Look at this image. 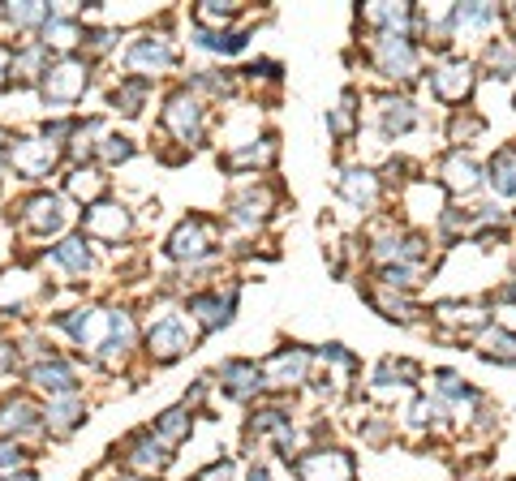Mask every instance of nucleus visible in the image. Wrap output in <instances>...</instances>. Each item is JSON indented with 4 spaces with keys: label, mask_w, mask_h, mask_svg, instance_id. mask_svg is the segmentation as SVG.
Wrapping results in <instances>:
<instances>
[{
    "label": "nucleus",
    "mask_w": 516,
    "mask_h": 481,
    "mask_svg": "<svg viewBox=\"0 0 516 481\" xmlns=\"http://www.w3.org/2000/svg\"><path fill=\"white\" fill-rule=\"evenodd\" d=\"M22 220L31 232H56L69 224V202L61 194H35V198H26Z\"/></svg>",
    "instance_id": "12"
},
{
    "label": "nucleus",
    "mask_w": 516,
    "mask_h": 481,
    "mask_svg": "<svg viewBox=\"0 0 516 481\" xmlns=\"http://www.w3.org/2000/svg\"><path fill=\"white\" fill-rule=\"evenodd\" d=\"M48 43H31V48H22L18 56H13V78L31 82V78H43L48 74Z\"/></svg>",
    "instance_id": "33"
},
{
    "label": "nucleus",
    "mask_w": 516,
    "mask_h": 481,
    "mask_svg": "<svg viewBox=\"0 0 516 481\" xmlns=\"http://www.w3.org/2000/svg\"><path fill=\"white\" fill-rule=\"evenodd\" d=\"M172 65H177V48H172L164 35H142L125 48V69L142 82H147L151 74H164V69H172Z\"/></svg>",
    "instance_id": "4"
},
{
    "label": "nucleus",
    "mask_w": 516,
    "mask_h": 481,
    "mask_svg": "<svg viewBox=\"0 0 516 481\" xmlns=\"http://www.w3.org/2000/svg\"><path fill=\"white\" fill-rule=\"evenodd\" d=\"M491 189L499 198H512L516 194V147H504L491 159Z\"/></svg>",
    "instance_id": "34"
},
{
    "label": "nucleus",
    "mask_w": 516,
    "mask_h": 481,
    "mask_svg": "<svg viewBox=\"0 0 516 481\" xmlns=\"http://www.w3.org/2000/svg\"><path fill=\"white\" fill-rule=\"evenodd\" d=\"M26 383H35L39 391H48V396H74V391H78V378H74V370H69L61 357L35 361V366L26 370Z\"/></svg>",
    "instance_id": "14"
},
{
    "label": "nucleus",
    "mask_w": 516,
    "mask_h": 481,
    "mask_svg": "<svg viewBox=\"0 0 516 481\" xmlns=\"http://www.w3.org/2000/svg\"><path fill=\"white\" fill-rule=\"evenodd\" d=\"M499 22V9L495 5H456L452 9V26L461 35H473V31H486V26Z\"/></svg>",
    "instance_id": "32"
},
{
    "label": "nucleus",
    "mask_w": 516,
    "mask_h": 481,
    "mask_svg": "<svg viewBox=\"0 0 516 481\" xmlns=\"http://www.w3.org/2000/svg\"><path fill=\"white\" fill-rule=\"evenodd\" d=\"M301 481H353V456L340 447H314L293 460Z\"/></svg>",
    "instance_id": "5"
},
{
    "label": "nucleus",
    "mask_w": 516,
    "mask_h": 481,
    "mask_svg": "<svg viewBox=\"0 0 516 481\" xmlns=\"http://www.w3.org/2000/svg\"><path fill=\"white\" fill-rule=\"evenodd\" d=\"M117 481H151V477H138V473H121Z\"/></svg>",
    "instance_id": "53"
},
{
    "label": "nucleus",
    "mask_w": 516,
    "mask_h": 481,
    "mask_svg": "<svg viewBox=\"0 0 516 481\" xmlns=\"http://www.w3.org/2000/svg\"><path fill=\"white\" fill-rule=\"evenodd\" d=\"M375 69L392 82L418 78V48L409 35H375Z\"/></svg>",
    "instance_id": "3"
},
{
    "label": "nucleus",
    "mask_w": 516,
    "mask_h": 481,
    "mask_svg": "<svg viewBox=\"0 0 516 481\" xmlns=\"http://www.w3.org/2000/svg\"><path fill=\"white\" fill-rule=\"evenodd\" d=\"M306 374H310V353L301 344L276 348L263 361V387H297V383H306Z\"/></svg>",
    "instance_id": "10"
},
{
    "label": "nucleus",
    "mask_w": 516,
    "mask_h": 481,
    "mask_svg": "<svg viewBox=\"0 0 516 481\" xmlns=\"http://www.w3.org/2000/svg\"><path fill=\"white\" fill-rule=\"evenodd\" d=\"M267 211H271V189L250 185L233 198V220L237 224H258V220H267Z\"/></svg>",
    "instance_id": "24"
},
{
    "label": "nucleus",
    "mask_w": 516,
    "mask_h": 481,
    "mask_svg": "<svg viewBox=\"0 0 516 481\" xmlns=\"http://www.w3.org/2000/svg\"><path fill=\"white\" fill-rule=\"evenodd\" d=\"M0 481H35V473H5Z\"/></svg>",
    "instance_id": "51"
},
{
    "label": "nucleus",
    "mask_w": 516,
    "mask_h": 481,
    "mask_svg": "<svg viewBox=\"0 0 516 481\" xmlns=\"http://www.w3.org/2000/svg\"><path fill=\"white\" fill-rule=\"evenodd\" d=\"M52 262L65 267L69 275H86L91 271V245H86V237H65L52 245Z\"/></svg>",
    "instance_id": "22"
},
{
    "label": "nucleus",
    "mask_w": 516,
    "mask_h": 481,
    "mask_svg": "<svg viewBox=\"0 0 516 481\" xmlns=\"http://www.w3.org/2000/svg\"><path fill=\"white\" fill-rule=\"evenodd\" d=\"M61 331H69L82 348H104L108 344V314L104 310H74L61 318Z\"/></svg>",
    "instance_id": "16"
},
{
    "label": "nucleus",
    "mask_w": 516,
    "mask_h": 481,
    "mask_svg": "<svg viewBox=\"0 0 516 481\" xmlns=\"http://www.w3.org/2000/svg\"><path fill=\"white\" fill-rule=\"evenodd\" d=\"M495 297H499V301H512V305H516V280H512V284H504V288H499V293H495Z\"/></svg>",
    "instance_id": "49"
},
{
    "label": "nucleus",
    "mask_w": 516,
    "mask_h": 481,
    "mask_svg": "<svg viewBox=\"0 0 516 481\" xmlns=\"http://www.w3.org/2000/svg\"><path fill=\"white\" fill-rule=\"evenodd\" d=\"M220 387L228 391V396H237V400H250L254 391L263 387V366H254V361H246V357L224 361L220 366Z\"/></svg>",
    "instance_id": "18"
},
{
    "label": "nucleus",
    "mask_w": 516,
    "mask_h": 481,
    "mask_svg": "<svg viewBox=\"0 0 516 481\" xmlns=\"http://www.w3.org/2000/svg\"><path fill=\"white\" fill-rule=\"evenodd\" d=\"M435 378H439V396H448V400H456V404H461V400H478V391L465 387V383H461V374L439 370Z\"/></svg>",
    "instance_id": "42"
},
{
    "label": "nucleus",
    "mask_w": 516,
    "mask_h": 481,
    "mask_svg": "<svg viewBox=\"0 0 516 481\" xmlns=\"http://www.w3.org/2000/svg\"><path fill=\"white\" fill-rule=\"evenodd\" d=\"M250 481H271V469H263V464H254V469H250Z\"/></svg>",
    "instance_id": "50"
},
{
    "label": "nucleus",
    "mask_w": 516,
    "mask_h": 481,
    "mask_svg": "<svg viewBox=\"0 0 516 481\" xmlns=\"http://www.w3.org/2000/svg\"><path fill=\"white\" fill-rule=\"evenodd\" d=\"M18 464H26V451L13 439H0V469H18Z\"/></svg>",
    "instance_id": "46"
},
{
    "label": "nucleus",
    "mask_w": 516,
    "mask_h": 481,
    "mask_svg": "<svg viewBox=\"0 0 516 481\" xmlns=\"http://www.w3.org/2000/svg\"><path fill=\"white\" fill-rule=\"evenodd\" d=\"M486 69H491L495 78L512 82L516 78V48H508V43H491V48H486Z\"/></svg>",
    "instance_id": "40"
},
{
    "label": "nucleus",
    "mask_w": 516,
    "mask_h": 481,
    "mask_svg": "<svg viewBox=\"0 0 516 481\" xmlns=\"http://www.w3.org/2000/svg\"><path fill=\"white\" fill-rule=\"evenodd\" d=\"M504 18H508V26H512V35H516V9H508V13H504Z\"/></svg>",
    "instance_id": "54"
},
{
    "label": "nucleus",
    "mask_w": 516,
    "mask_h": 481,
    "mask_svg": "<svg viewBox=\"0 0 516 481\" xmlns=\"http://www.w3.org/2000/svg\"><path fill=\"white\" fill-rule=\"evenodd\" d=\"M473 82H478V74L469 61H443L439 69H430V95L439 104H465L473 95Z\"/></svg>",
    "instance_id": "9"
},
{
    "label": "nucleus",
    "mask_w": 516,
    "mask_h": 481,
    "mask_svg": "<svg viewBox=\"0 0 516 481\" xmlns=\"http://www.w3.org/2000/svg\"><path fill=\"white\" fill-rule=\"evenodd\" d=\"M478 353L486 357V361H516V335L512 331H504V327H482V335H478Z\"/></svg>",
    "instance_id": "25"
},
{
    "label": "nucleus",
    "mask_w": 516,
    "mask_h": 481,
    "mask_svg": "<svg viewBox=\"0 0 516 481\" xmlns=\"http://www.w3.org/2000/svg\"><path fill=\"white\" fill-rule=\"evenodd\" d=\"M31 430H39V408L31 400L26 396L0 400V439L18 443V434H31Z\"/></svg>",
    "instance_id": "17"
},
{
    "label": "nucleus",
    "mask_w": 516,
    "mask_h": 481,
    "mask_svg": "<svg viewBox=\"0 0 516 481\" xmlns=\"http://www.w3.org/2000/svg\"><path fill=\"white\" fill-rule=\"evenodd\" d=\"M439 177H443V189H452V194H473V189L482 185V164L456 147V151H448V159H443Z\"/></svg>",
    "instance_id": "15"
},
{
    "label": "nucleus",
    "mask_w": 516,
    "mask_h": 481,
    "mask_svg": "<svg viewBox=\"0 0 516 481\" xmlns=\"http://www.w3.org/2000/svg\"><path fill=\"white\" fill-rule=\"evenodd\" d=\"M340 194L353 202V207H370L379 198V177L370 168H344L340 172Z\"/></svg>",
    "instance_id": "21"
},
{
    "label": "nucleus",
    "mask_w": 516,
    "mask_h": 481,
    "mask_svg": "<svg viewBox=\"0 0 516 481\" xmlns=\"http://www.w3.org/2000/svg\"><path fill=\"white\" fill-rule=\"evenodd\" d=\"M78 39H86L78 18H61V13H52V22L43 26V43H48V48H61L65 56L78 48Z\"/></svg>",
    "instance_id": "26"
},
{
    "label": "nucleus",
    "mask_w": 516,
    "mask_h": 481,
    "mask_svg": "<svg viewBox=\"0 0 516 481\" xmlns=\"http://www.w3.org/2000/svg\"><path fill=\"white\" fill-rule=\"evenodd\" d=\"M486 129V121L478 112H456L452 116V142H469V138H478Z\"/></svg>",
    "instance_id": "43"
},
{
    "label": "nucleus",
    "mask_w": 516,
    "mask_h": 481,
    "mask_svg": "<svg viewBox=\"0 0 516 481\" xmlns=\"http://www.w3.org/2000/svg\"><path fill=\"white\" fill-rule=\"evenodd\" d=\"M82 224H86V237L91 241H121L129 232V211L117 207V202H95Z\"/></svg>",
    "instance_id": "13"
},
{
    "label": "nucleus",
    "mask_w": 516,
    "mask_h": 481,
    "mask_svg": "<svg viewBox=\"0 0 516 481\" xmlns=\"http://www.w3.org/2000/svg\"><path fill=\"white\" fill-rule=\"evenodd\" d=\"M379 125H383L387 138L409 134V129L418 125V108H413V99H405V95H383L379 99Z\"/></svg>",
    "instance_id": "19"
},
{
    "label": "nucleus",
    "mask_w": 516,
    "mask_h": 481,
    "mask_svg": "<svg viewBox=\"0 0 516 481\" xmlns=\"http://www.w3.org/2000/svg\"><path fill=\"white\" fill-rule=\"evenodd\" d=\"M86 82H91V61H82V56L69 52L61 61H52L48 74H43V99L56 108H69L86 95Z\"/></svg>",
    "instance_id": "1"
},
{
    "label": "nucleus",
    "mask_w": 516,
    "mask_h": 481,
    "mask_svg": "<svg viewBox=\"0 0 516 481\" xmlns=\"http://www.w3.org/2000/svg\"><path fill=\"white\" fill-rule=\"evenodd\" d=\"M112 43H117V35H112V31H86V48H91L95 56H104Z\"/></svg>",
    "instance_id": "47"
},
{
    "label": "nucleus",
    "mask_w": 516,
    "mask_h": 481,
    "mask_svg": "<svg viewBox=\"0 0 516 481\" xmlns=\"http://www.w3.org/2000/svg\"><path fill=\"white\" fill-rule=\"evenodd\" d=\"M82 421V396L74 391V396H52L48 400V426L52 434H69Z\"/></svg>",
    "instance_id": "28"
},
{
    "label": "nucleus",
    "mask_w": 516,
    "mask_h": 481,
    "mask_svg": "<svg viewBox=\"0 0 516 481\" xmlns=\"http://www.w3.org/2000/svg\"><path fill=\"white\" fill-rule=\"evenodd\" d=\"M190 430H194V417H190V408H168V413L155 417V434L168 443V447H177L190 439Z\"/></svg>",
    "instance_id": "29"
},
{
    "label": "nucleus",
    "mask_w": 516,
    "mask_h": 481,
    "mask_svg": "<svg viewBox=\"0 0 516 481\" xmlns=\"http://www.w3.org/2000/svg\"><path fill=\"white\" fill-rule=\"evenodd\" d=\"M194 481H237V464H233V460H215V464H207V469L198 473Z\"/></svg>",
    "instance_id": "45"
},
{
    "label": "nucleus",
    "mask_w": 516,
    "mask_h": 481,
    "mask_svg": "<svg viewBox=\"0 0 516 481\" xmlns=\"http://www.w3.org/2000/svg\"><path fill=\"white\" fill-rule=\"evenodd\" d=\"M233 305H237V297L233 293H198V297H190V318H198L207 331H215V327H224L228 318H233Z\"/></svg>",
    "instance_id": "20"
},
{
    "label": "nucleus",
    "mask_w": 516,
    "mask_h": 481,
    "mask_svg": "<svg viewBox=\"0 0 516 481\" xmlns=\"http://www.w3.org/2000/svg\"><path fill=\"white\" fill-rule=\"evenodd\" d=\"M323 361H332V366H340V370H353V366H357V361L344 353L340 344H327V348H323Z\"/></svg>",
    "instance_id": "48"
},
{
    "label": "nucleus",
    "mask_w": 516,
    "mask_h": 481,
    "mask_svg": "<svg viewBox=\"0 0 516 481\" xmlns=\"http://www.w3.org/2000/svg\"><path fill=\"white\" fill-rule=\"evenodd\" d=\"M271 159H276V142L263 138L258 147L228 151V155H224V168H233V172H241V168H263V164H271Z\"/></svg>",
    "instance_id": "37"
},
{
    "label": "nucleus",
    "mask_w": 516,
    "mask_h": 481,
    "mask_svg": "<svg viewBox=\"0 0 516 481\" xmlns=\"http://www.w3.org/2000/svg\"><path fill=\"white\" fill-rule=\"evenodd\" d=\"M207 250H211V220H203V215H185L168 237V254L177 262H198Z\"/></svg>",
    "instance_id": "11"
},
{
    "label": "nucleus",
    "mask_w": 516,
    "mask_h": 481,
    "mask_svg": "<svg viewBox=\"0 0 516 481\" xmlns=\"http://www.w3.org/2000/svg\"><path fill=\"white\" fill-rule=\"evenodd\" d=\"M164 129L181 147H194V142L203 138V104H198L190 91H177L164 108Z\"/></svg>",
    "instance_id": "7"
},
{
    "label": "nucleus",
    "mask_w": 516,
    "mask_h": 481,
    "mask_svg": "<svg viewBox=\"0 0 516 481\" xmlns=\"http://www.w3.org/2000/svg\"><path fill=\"white\" fill-rule=\"evenodd\" d=\"M194 43H198V48H207V52L233 56V52L246 48V31H198V26H194Z\"/></svg>",
    "instance_id": "38"
},
{
    "label": "nucleus",
    "mask_w": 516,
    "mask_h": 481,
    "mask_svg": "<svg viewBox=\"0 0 516 481\" xmlns=\"http://www.w3.org/2000/svg\"><path fill=\"white\" fill-rule=\"evenodd\" d=\"M129 155H134V142L121 138V134H108L99 142V159H104V164H125Z\"/></svg>",
    "instance_id": "44"
},
{
    "label": "nucleus",
    "mask_w": 516,
    "mask_h": 481,
    "mask_svg": "<svg viewBox=\"0 0 516 481\" xmlns=\"http://www.w3.org/2000/svg\"><path fill=\"white\" fill-rule=\"evenodd\" d=\"M5 69H9V52L0 48V82H5Z\"/></svg>",
    "instance_id": "52"
},
{
    "label": "nucleus",
    "mask_w": 516,
    "mask_h": 481,
    "mask_svg": "<svg viewBox=\"0 0 516 481\" xmlns=\"http://www.w3.org/2000/svg\"><path fill=\"white\" fill-rule=\"evenodd\" d=\"M142 99H147V82L142 78H129L112 91V104H117V112H125V116H134L142 108Z\"/></svg>",
    "instance_id": "39"
},
{
    "label": "nucleus",
    "mask_w": 516,
    "mask_h": 481,
    "mask_svg": "<svg viewBox=\"0 0 516 481\" xmlns=\"http://www.w3.org/2000/svg\"><path fill=\"white\" fill-rule=\"evenodd\" d=\"M435 318H443V323H461L465 331L491 327V314H486L482 305H473V301H439L435 305Z\"/></svg>",
    "instance_id": "23"
},
{
    "label": "nucleus",
    "mask_w": 516,
    "mask_h": 481,
    "mask_svg": "<svg viewBox=\"0 0 516 481\" xmlns=\"http://www.w3.org/2000/svg\"><path fill=\"white\" fill-rule=\"evenodd\" d=\"M190 348H194V331L181 314H168L147 331V353L155 361H177V357L190 353Z\"/></svg>",
    "instance_id": "6"
},
{
    "label": "nucleus",
    "mask_w": 516,
    "mask_h": 481,
    "mask_svg": "<svg viewBox=\"0 0 516 481\" xmlns=\"http://www.w3.org/2000/svg\"><path fill=\"white\" fill-rule=\"evenodd\" d=\"M129 344H134V318H129L125 310H112L108 314V344H104V353L108 357L129 353Z\"/></svg>",
    "instance_id": "36"
},
{
    "label": "nucleus",
    "mask_w": 516,
    "mask_h": 481,
    "mask_svg": "<svg viewBox=\"0 0 516 481\" xmlns=\"http://www.w3.org/2000/svg\"><path fill=\"white\" fill-rule=\"evenodd\" d=\"M121 464H125V473L155 477V473H164L168 464H172V447L155 430H138V434H129V439H125Z\"/></svg>",
    "instance_id": "2"
},
{
    "label": "nucleus",
    "mask_w": 516,
    "mask_h": 481,
    "mask_svg": "<svg viewBox=\"0 0 516 481\" xmlns=\"http://www.w3.org/2000/svg\"><path fill=\"white\" fill-rule=\"evenodd\" d=\"M5 18L18 26V31H43V26L52 22V9L48 5H39V0H26V5H5Z\"/></svg>",
    "instance_id": "35"
},
{
    "label": "nucleus",
    "mask_w": 516,
    "mask_h": 481,
    "mask_svg": "<svg viewBox=\"0 0 516 481\" xmlns=\"http://www.w3.org/2000/svg\"><path fill=\"white\" fill-rule=\"evenodd\" d=\"M65 189L74 194L78 202H95V198H104V189H108V177L99 168H74L69 172V181Z\"/></svg>",
    "instance_id": "31"
},
{
    "label": "nucleus",
    "mask_w": 516,
    "mask_h": 481,
    "mask_svg": "<svg viewBox=\"0 0 516 481\" xmlns=\"http://www.w3.org/2000/svg\"><path fill=\"white\" fill-rule=\"evenodd\" d=\"M353 125H357V95L349 91V95H344L340 104H336V112H332V121H327V129H332L336 138H349V134H353Z\"/></svg>",
    "instance_id": "41"
},
{
    "label": "nucleus",
    "mask_w": 516,
    "mask_h": 481,
    "mask_svg": "<svg viewBox=\"0 0 516 481\" xmlns=\"http://www.w3.org/2000/svg\"><path fill=\"white\" fill-rule=\"evenodd\" d=\"M241 5H220V0H203V5L194 9V26L198 31H233Z\"/></svg>",
    "instance_id": "27"
},
{
    "label": "nucleus",
    "mask_w": 516,
    "mask_h": 481,
    "mask_svg": "<svg viewBox=\"0 0 516 481\" xmlns=\"http://www.w3.org/2000/svg\"><path fill=\"white\" fill-rule=\"evenodd\" d=\"M56 151L48 138H13L9 142V164L18 168V177L26 181H39V177H48V172L56 168Z\"/></svg>",
    "instance_id": "8"
},
{
    "label": "nucleus",
    "mask_w": 516,
    "mask_h": 481,
    "mask_svg": "<svg viewBox=\"0 0 516 481\" xmlns=\"http://www.w3.org/2000/svg\"><path fill=\"white\" fill-rule=\"evenodd\" d=\"M366 297H370V305H375V310H379L383 318H392V323H409V318H413V305H409L405 297H400L396 288L375 284V288H370Z\"/></svg>",
    "instance_id": "30"
}]
</instances>
